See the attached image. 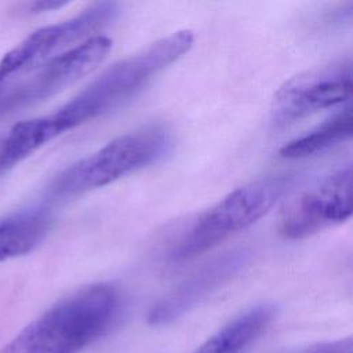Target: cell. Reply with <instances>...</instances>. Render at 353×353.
Here are the masks:
<instances>
[{"label": "cell", "instance_id": "9c48e42d", "mask_svg": "<svg viewBox=\"0 0 353 353\" xmlns=\"http://www.w3.org/2000/svg\"><path fill=\"white\" fill-rule=\"evenodd\" d=\"M250 259L251 251L247 248H236L212 259L163 296L152 307L149 321L161 325L183 316L232 280Z\"/></svg>", "mask_w": 353, "mask_h": 353}, {"label": "cell", "instance_id": "7a4b0ae2", "mask_svg": "<svg viewBox=\"0 0 353 353\" xmlns=\"http://www.w3.org/2000/svg\"><path fill=\"white\" fill-rule=\"evenodd\" d=\"M119 306L113 285L84 287L28 324L0 353H79L109 328Z\"/></svg>", "mask_w": 353, "mask_h": 353}, {"label": "cell", "instance_id": "7c38bea8", "mask_svg": "<svg viewBox=\"0 0 353 353\" xmlns=\"http://www.w3.org/2000/svg\"><path fill=\"white\" fill-rule=\"evenodd\" d=\"M352 110L345 108L307 134L292 139L280 149V156L295 160L323 153L352 137Z\"/></svg>", "mask_w": 353, "mask_h": 353}, {"label": "cell", "instance_id": "3957f363", "mask_svg": "<svg viewBox=\"0 0 353 353\" xmlns=\"http://www.w3.org/2000/svg\"><path fill=\"white\" fill-rule=\"evenodd\" d=\"M170 143V134L161 125L123 134L65 168L54 178L48 192L52 197L66 199L106 186L161 159Z\"/></svg>", "mask_w": 353, "mask_h": 353}, {"label": "cell", "instance_id": "ba28073f", "mask_svg": "<svg viewBox=\"0 0 353 353\" xmlns=\"http://www.w3.org/2000/svg\"><path fill=\"white\" fill-rule=\"evenodd\" d=\"M352 201L353 174L346 165L292 200L283 212L280 232L296 240L342 223L352 215Z\"/></svg>", "mask_w": 353, "mask_h": 353}, {"label": "cell", "instance_id": "4fadbf2b", "mask_svg": "<svg viewBox=\"0 0 353 353\" xmlns=\"http://www.w3.org/2000/svg\"><path fill=\"white\" fill-rule=\"evenodd\" d=\"M306 353H353L352 339L345 338V339H338V341L321 343V345L310 349Z\"/></svg>", "mask_w": 353, "mask_h": 353}, {"label": "cell", "instance_id": "8992f818", "mask_svg": "<svg viewBox=\"0 0 353 353\" xmlns=\"http://www.w3.org/2000/svg\"><path fill=\"white\" fill-rule=\"evenodd\" d=\"M117 15L114 3H97L73 18L37 29L10 50L0 61V90L50 58L81 43Z\"/></svg>", "mask_w": 353, "mask_h": 353}, {"label": "cell", "instance_id": "52a82bcc", "mask_svg": "<svg viewBox=\"0 0 353 353\" xmlns=\"http://www.w3.org/2000/svg\"><path fill=\"white\" fill-rule=\"evenodd\" d=\"M352 61L343 58L314 66L287 80L272 101V120L290 125L319 110L350 99Z\"/></svg>", "mask_w": 353, "mask_h": 353}, {"label": "cell", "instance_id": "5b68a950", "mask_svg": "<svg viewBox=\"0 0 353 353\" xmlns=\"http://www.w3.org/2000/svg\"><path fill=\"white\" fill-rule=\"evenodd\" d=\"M112 40L92 36L50 58L0 90V112L40 102L92 72L108 55Z\"/></svg>", "mask_w": 353, "mask_h": 353}, {"label": "cell", "instance_id": "5bb4252c", "mask_svg": "<svg viewBox=\"0 0 353 353\" xmlns=\"http://www.w3.org/2000/svg\"><path fill=\"white\" fill-rule=\"evenodd\" d=\"M63 4H65L63 1H36L33 3V7L36 10H51V8L62 7Z\"/></svg>", "mask_w": 353, "mask_h": 353}, {"label": "cell", "instance_id": "6da1fadb", "mask_svg": "<svg viewBox=\"0 0 353 353\" xmlns=\"http://www.w3.org/2000/svg\"><path fill=\"white\" fill-rule=\"evenodd\" d=\"M192 44L193 33L178 30L112 65L68 103L47 114L55 132L61 135L120 108L189 51Z\"/></svg>", "mask_w": 353, "mask_h": 353}, {"label": "cell", "instance_id": "30bf717a", "mask_svg": "<svg viewBox=\"0 0 353 353\" xmlns=\"http://www.w3.org/2000/svg\"><path fill=\"white\" fill-rule=\"evenodd\" d=\"M274 307L268 303L256 305L219 328L194 353H240L269 327Z\"/></svg>", "mask_w": 353, "mask_h": 353}, {"label": "cell", "instance_id": "277c9868", "mask_svg": "<svg viewBox=\"0 0 353 353\" xmlns=\"http://www.w3.org/2000/svg\"><path fill=\"white\" fill-rule=\"evenodd\" d=\"M290 183L287 176H268L234 189L193 222L172 248L171 259L196 258L247 229L270 211Z\"/></svg>", "mask_w": 353, "mask_h": 353}, {"label": "cell", "instance_id": "8fae6325", "mask_svg": "<svg viewBox=\"0 0 353 353\" xmlns=\"http://www.w3.org/2000/svg\"><path fill=\"white\" fill-rule=\"evenodd\" d=\"M51 216L44 210L19 214L0 222V262L25 255L47 236Z\"/></svg>", "mask_w": 353, "mask_h": 353}]
</instances>
